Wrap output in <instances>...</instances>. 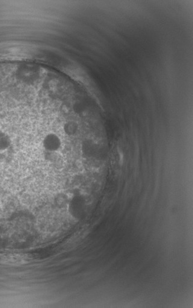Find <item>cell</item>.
I'll return each instance as SVG.
<instances>
[{
	"instance_id": "cell-1",
	"label": "cell",
	"mask_w": 193,
	"mask_h": 308,
	"mask_svg": "<svg viewBox=\"0 0 193 308\" xmlns=\"http://www.w3.org/2000/svg\"><path fill=\"white\" fill-rule=\"evenodd\" d=\"M33 258V255L29 253H2L0 254V263L19 265L30 262Z\"/></svg>"
},
{
	"instance_id": "cell-2",
	"label": "cell",
	"mask_w": 193,
	"mask_h": 308,
	"mask_svg": "<svg viewBox=\"0 0 193 308\" xmlns=\"http://www.w3.org/2000/svg\"><path fill=\"white\" fill-rule=\"evenodd\" d=\"M43 149L49 152H56L60 150L62 146V140L55 132H49L42 139Z\"/></svg>"
}]
</instances>
